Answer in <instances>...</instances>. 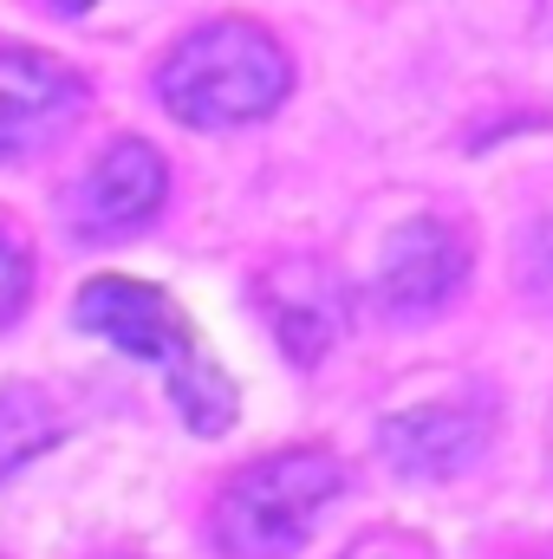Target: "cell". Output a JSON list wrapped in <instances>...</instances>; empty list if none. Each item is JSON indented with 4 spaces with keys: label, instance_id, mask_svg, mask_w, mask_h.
I'll return each instance as SVG.
<instances>
[{
    "label": "cell",
    "instance_id": "6da1fadb",
    "mask_svg": "<svg viewBox=\"0 0 553 559\" xmlns=\"http://www.w3.org/2000/svg\"><path fill=\"white\" fill-rule=\"evenodd\" d=\"M72 319H79L85 332L111 338L118 352L163 365V371H169V397H176V411H183V423H189L196 436H222V429L235 423V384L215 371V358L196 352L189 319H183L156 286H138V280H92V286L79 293Z\"/></svg>",
    "mask_w": 553,
    "mask_h": 559
},
{
    "label": "cell",
    "instance_id": "7a4b0ae2",
    "mask_svg": "<svg viewBox=\"0 0 553 559\" xmlns=\"http://www.w3.org/2000/svg\"><path fill=\"white\" fill-rule=\"evenodd\" d=\"M286 85H293V66H286L280 39L261 33L255 20H215V26L189 33L156 79L163 105L202 131L268 118L286 98Z\"/></svg>",
    "mask_w": 553,
    "mask_h": 559
},
{
    "label": "cell",
    "instance_id": "3957f363",
    "mask_svg": "<svg viewBox=\"0 0 553 559\" xmlns=\"http://www.w3.org/2000/svg\"><path fill=\"white\" fill-rule=\"evenodd\" d=\"M345 488V468L339 455L326 449H280V455H261L248 462L222 501H215V540L222 554L235 559H280L293 554L313 527V514Z\"/></svg>",
    "mask_w": 553,
    "mask_h": 559
},
{
    "label": "cell",
    "instance_id": "277c9868",
    "mask_svg": "<svg viewBox=\"0 0 553 559\" xmlns=\"http://www.w3.org/2000/svg\"><path fill=\"white\" fill-rule=\"evenodd\" d=\"M85 105V85L46 59V52H0V156L39 150L72 124V111Z\"/></svg>",
    "mask_w": 553,
    "mask_h": 559
},
{
    "label": "cell",
    "instance_id": "5b68a950",
    "mask_svg": "<svg viewBox=\"0 0 553 559\" xmlns=\"http://www.w3.org/2000/svg\"><path fill=\"white\" fill-rule=\"evenodd\" d=\"M163 189H169V176H163V156L150 143H111L92 163V176L79 182L72 222L85 235H125L163 209Z\"/></svg>",
    "mask_w": 553,
    "mask_h": 559
},
{
    "label": "cell",
    "instance_id": "8992f818",
    "mask_svg": "<svg viewBox=\"0 0 553 559\" xmlns=\"http://www.w3.org/2000/svg\"><path fill=\"white\" fill-rule=\"evenodd\" d=\"M469 274V248L449 222H404L385 248V267H378V293L391 312H436Z\"/></svg>",
    "mask_w": 553,
    "mask_h": 559
},
{
    "label": "cell",
    "instance_id": "52a82bcc",
    "mask_svg": "<svg viewBox=\"0 0 553 559\" xmlns=\"http://www.w3.org/2000/svg\"><path fill=\"white\" fill-rule=\"evenodd\" d=\"M261 306H268V319H274L280 345L299 358V365H313L332 338H339V325H345V299H339V286L326 267H313V261H286L274 274L261 280Z\"/></svg>",
    "mask_w": 553,
    "mask_h": 559
},
{
    "label": "cell",
    "instance_id": "ba28073f",
    "mask_svg": "<svg viewBox=\"0 0 553 559\" xmlns=\"http://www.w3.org/2000/svg\"><path fill=\"white\" fill-rule=\"evenodd\" d=\"M475 449H482V423L456 404H423V411H404V417L385 423V455L404 475H430V481L456 475Z\"/></svg>",
    "mask_w": 553,
    "mask_h": 559
},
{
    "label": "cell",
    "instance_id": "9c48e42d",
    "mask_svg": "<svg viewBox=\"0 0 553 559\" xmlns=\"http://www.w3.org/2000/svg\"><path fill=\"white\" fill-rule=\"evenodd\" d=\"M52 442H59V411H52L46 391H33V384L0 391V481Z\"/></svg>",
    "mask_w": 553,
    "mask_h": 559
},
{
    "label": "cell",
    "instance_id": "30bf717a",
    "mask_svg": "<svg viewBox=\"0 0 553 559\" xmlns=\"http://www.w3.org/2000/svg\"><path fill=\"white\" fill-rule=\"evenodd\" d=\"M26 293H33V261H26V254L0 235V325L26 306Z\"/></svg>",
    "mask_w": 553,
    "mask_h": 559
},
{
    "label": "cell",
    "instance_id": "8fae6325",
    "mask_svg": "<svg viewBox=\"0 0 553 559\" xmlns=\"http://www.w3.org/2000/svg\"><path fill=\"white\" fill-rule=\"evenodd\" d=\"M534 274H541V286L553 293V228L541 235V248H534Z\"/></svg>",
    "mask_w": 553,
    "mask_h": 559
},
{
    "label": "cell",
    "instance_id": "7c38bea8",
    "mask_svg": "<svg viewBox=\"0 0 553 559\" xmlns=\"http://www.w3.org/2000/svg\"><path fill=\"white\" fill-rule=\"evenodd\" d=\"M59 7H72V13H79V7H92V0H59Z\"/></svg>",
    "mask_w": 553,
    "mask_h": 559
},
{
    "label": "cell",
    "instance_id": "4fadbf2b",
    "mask_svg": "<svg viewBox=\"0 0 553 559\" xmlns=\"http://www.w3.org/2000/svg\"><path fill=\"white\" fill-rule=\"evenodd\" d=\"M528 559H553V554H528Z\"/></svg>",
    "mask_w": 553,
    "mask_h": 559
}]
</instances>
